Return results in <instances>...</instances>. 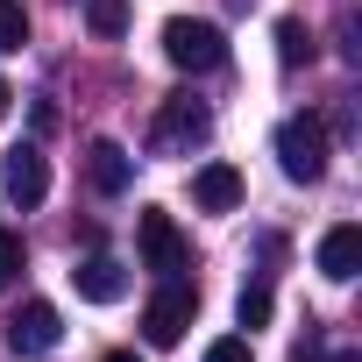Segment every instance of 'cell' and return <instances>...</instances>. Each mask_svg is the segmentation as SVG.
<instances>
[{
  "label": "cell",
  "mask_w": 362,
  "mask_h": 362,
  "mask_svg": "<svg viewBox=\"0 0 362 362\" xmlns=\"http://www.w3.org/2000/svg\"><path fill=\"white\" fill-rule=\"evenodd\" d=\"M277 163H284L291 185H320V177H327V128L313 114H291L277 128Z\"/></svg>",
  "instance_id": "6da1fadb"
},
{
  "label": "cell",
  "mask_w": 362,
  "mask_h": 362,
  "mask_svg": "<svg viewBox=\"0 0 362 362\" xmlns=\"http://www.w3.org/2000/svg\"><path fill=\"white\" fill-rule=\"evenodd\" d=\"M214 135V114L192 100V93H177V100H163V114H156V128H149V149L156 156H185V149H199Z\"/></svg>",
  "instance_id": "7a4b0ae2"
},
{
  "label": "cell",
  "mask_w": 362,
  "mask_h": 362,
  "mask_svg": "<svg viewBox=\"0 0 362 362\" xmlns=\"http://www.w3.org/2000/svg\"><path fill=\"white\" fill-rule=\"evenodd\" d=\"M192 313H199V291L177 284V277H163V284L149 291V305H142V334H149L156 348H177L185 327H192Z\"/></svg>",
  "instance_id": "3957f363"
},
{
  "label": "cell",
  "mask_w": 362,
  "mask_h": 362,
  "mask_svg": "<svg viewBox=\"0 0 362 362\" xmlns=\"http://www.w3.org/2000/svg\"><path fill=\"white\" fill-rule=\"evenodd\" d=\"M163 57L177 64V71H214L221 57H228V36L214 29V22H163Z\"/></svg>",
  "instance_id": "277c9868"
},
{
  "label": "cell",
  "mask_w": 362,
  "mask_h": 362,
  "mask_svg": "<svg viewBox=\"0 0 362 362\" xmlns=\"http://www.w3.org/2000/svg\"><path fill=\"white\" fill-rule=\"evenodd\" d=\"M135 249H142V263H149L156 277H177V270L192 263L185 235H177V221H170L163 206H142V221H135Z\"/></svg>",
  "instance_id": "5b68a950"
},
{
  "label": "cell",
  "mask_w": 362,
  "mask_h": 362,
  "mask_svg": "<svg viewBox=\"0 0 362 362\" xmlns=\"http://www.w3.org/2000/svg\"><path fill=\"white\" fill-rule=\"evenodd\" d=\"M0 185H8L15 206H43V199H50V163H43V149H36V142L8 149V163H0Z\"/></svg>",
  "instance_id": "8992f818"
},
{
  "label": "cell",
  "mask_w": 362,
  "mask_h": 362,
  "mask_svg": "<svg viewBox=\"0 0 362 362\" xmlns=\"http://www.w3.org/2000/svg\"><path fill=\"white\" fill-rule=\"evenodd\" d=\"M57 341H64V320H57L50 298H29V305L8 320V348H15V355H50Z\"/></svg>",
  "instance_id": "52a82bcc"
},
{
  "label": "cell",
  "mask_w": 362,
  "mask_h": 362,
  "mask_svg": "<svg viewBox=\"0 0 362 362\" xmlns=\"http://www.w3.org/2000/svg\"><path fill=\"white\" fill-rule=\"evenodd\" d=\"M355 270H362V228L341 221V228L320 235V277H327V284H348Z\"/></svg>",
  "instance_id": "ba28073f"
},
{
  "label": "cell",
  "mask_w": 362,
  "mask_h": 362,
  "mask_svg": "<svg viewBox=\"0 0 362 362\" xmlns=\"http://www.w3.org/2000/svg\"><path fill=\"white\" fill-rule=\"evenodd\" d=\"M192 199H199L206 214H235V206H242V170H235V163H199V170H192Z\"/></svg>",
  "instance_id": "9c48e42d"
},
{
  "label": "cell",
  "mask_w": 362,
  "mask_h": 362,
  "mask_svg": "<svg viewBox=\"0 0 362 362\" xmlns=\"http://www.w3.org/2000/svg\"><path fill=\"white\" fill-rule=\"evenodd\" d=\"M86 177H93V192H128V177H135V156L121 149V142H93L86 149Z\"/></svg>",
  "instance_id": "30bf717a"
},
{
  "label": "cell",
  "mask_w": 362,
  "mask_h": 362,
  "mask_svg": "<svg viewBox=\"0 0 362 362\" xmlns=\"http://www.w3.org/2000/svg\"><path fill=\"white\" fill-rule=\"evenodd\" d=\"M71 284H78V298H93V305H114V298L128 291V277H121L114 256H86V263L71 270Z\"/></svg>",
  "instance_id": "8fae6325"
},
{
  "label": "cell",
  "mask_w": 362,
  "mask_h": 362,
  "mask_svg": "<svg viewBox=\"0 0 362 362\" xmlns=\"http://www.w3.org/2000/svg\"><path fill=\"white\" fill-rule=\"evenodd\" d=\"M270 305H277V298H270V284H242L235 320H242V327H270Z\"/></svg>",
  "instance_id": "7c38bea8"
},
{
  "label": "cell",
  "mask_w": 362,
  "mask_h": 362,
  "mask_svg": "<svg viewBox=\"0 0 362 362\" xmlns=\"http://www.w3.org/2000/svg\"><path fill=\"white\" fill-rule=\"evenodd\" d=\"M277 57H284V64H313V36H305V22H277Z\"/></svg>",
  "instance_id": "4fadbf2b"
},
{
  "label": "cell",
  "mask_w": 362,
  "mask_h": 362,
  "mask_svg": "<svg viewBox=\"0 0 362 362\" xmlns=\"http://www.w3.org/2000/svg\"><path fill=\"white\" fill-rule=\"evenodd\" d=\"M29 43V15H22V0H0V50H22Z\"/></svg>",
  "instance_id": "5bb4252c"
},
{
  "label": "cell",
  "mask_w": 362,
  "mask_h": 362,
  "mask_svg": "<svg viewBox=\"0 0 362 362\" xmlns=\"http://www.w3.org/2000/svg\"><path fill=\"white\" fill-rule=\"evenodd\" d=\"M86 22H93L100 36H121V29H128V0H93V8H86Z\"/></svg>",
  "instance_id": "9a60e30c"
},
{
  "label": "cell",
  "mask_w": 362,
  "mask_h": 362,
  "mask_svg": "<svg viewBox=\"0 0 362 362\" xmlns=\"http://www.w3.org/2000/svg\"><path fill=\"white\" fill-rule=\"evenodd\" d=\"M15 277H22V235L0 228V284H15Z\"/></svg>",
  "instance_id": "2e32d148"
},
{
  "label": "cell",
  "mask_w": 362,
  "mask_h": 362,
  "mask_svg": "<svg viewBox=\"0 0 362 362\" xmlns=\"http://www.w3.org/2000/svg\"><path fill=\"white\" fill-rule=\"evenodd\" d=\"M206 362H249V341H235V334H228V341H214V348H206Z\"/></svg>",
  "instance_id": "e0dca14e"
},
{
  "label": "cell",
  "mask_w": 362,
  "mask_h": 362,
  "mask_svg": "<svg viewBox=\"0 0 362 362\" xmlns=\"http://www.w3.org/2000/svg\"><path fill=\"white\" fill-rule=\"evenodd\" d=\"M8 107H15V93H8V78H0V121H8Z\"/></svg>",
  "instance_id": "ac0fdd59"
},
{
  "label": "cell",
  "mask_w": 362,
  "mask_h": 362,
  "mask_svg": "<svg viewBox=\"0 0 362 362\" xmlns=\"http://www.w3.org/2000/svg\"><path fill=\"white\" fill-rule=\"evenodd\" d=\"M291 362H320V355H313V348H298V355H291ZM341 362H355V355H341Z\"/></svg>",
  "instance_id": "d6986e66"
},
{
  "label": "cell",
  "mask_w": 362,
  "mask_h": 362,
  "mask_svg": "<svg viewBox=\"0 0 362 362\" xmlns=\"http://www.w3.org/2000/svg\"><path fill=\"white\" fill-rule=\"evenodd\" d=\"M107 362H135V355H107Z\"/></svg>",
  "instance_id": "ffe728a7"
}]
</instances>
